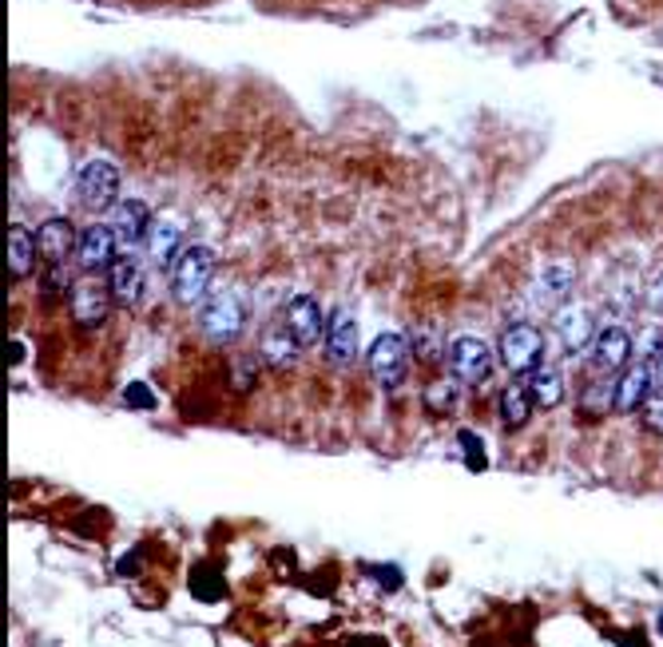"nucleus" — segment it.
<instances>
[{
	"label": "nucleus",
	"mask_w": 663,
	"mask_h": 647,
	"mask_svg": "<svg viewBox=\"0 0 663 647\" xmlns=\"http://www.w3.org/2000/svg\"><path fill=\"white\" fill-rule=\"evenodd\" d=\"M40 254V242L28 227H9V263H12V278H28L33 275V263Z\"/></svg>",
	"instance_id": "20"
},
{
	"label": "nucleus",
	"mask_w": 663,
	"mask_h": 647,
	"mask_svg": "<svg viewBox=\"0 0 663 647\" xmlns=\"http://www.w3.org/2000/svg\"><path fill=\"white\" fill-rule=\"evenodd\" d=\"M461 450H465V457H469V469H485V453H481L477 433L461 429Z\"/></svg>",
	"instance_id": "28"
},
{
	"label": "nucleus",
	"mask_w": 663,
	"mask_h": 647,
	"mask_svg": "<svg viewBox=\"0 0 663 647\" xmlns=\"http://www.w3.org/2000/svg\"><path fill=\"white\" fill-rule=\"evenodd\" d=\"M612 397H616V385L612 382H596L584 390V402H580V409L584 414H608L612 409Z\"/></svg>",
	"instance_id": "24"
},
{
	"label": "nucleus",
	"mask_w": 663,
	"mask_h": 647,
	"mask_svg": "<svg viewBox=\"0 0 663 647\" xmlns=\"http://www.w3.org/2000/svg\"><path fill=\"white\" fill-rule=\"evenodd\" d=\"M553 330H556V338H560V346H565L568 354H584L588 346L596 342V322H592L588 307H580V302H568V307L556 310Z\"/></svg>",
	"instance_id": "9"
},
{
	"label": "nucleus",
	"mask_w": 663,
	"mask_h": 647,
	"mask_svg": "<svg viewBox=\"0 0 663 647\" xmlns=\"http://www.w3.org/2000/svg\"><path fill=\"white\" fill-rule=\"evenodd\" d=\"M533 394H529V382H512L505 394H500V421L509 429H521L529 426V417H533Z\"/></svg>",
	"instance_id": "21"
},
{
	"label": "nucleus",
	"mask_w": 663,
	"mask_h": 647,
	"mask_svg": "<svg viewBox=\"0 0 663 647\" xmlns=\"http://www.w3.org/2000/svg\"><path fill=\"white\" fill-rule=\"evenodd\" d=\"M655 385H663V350H660V358H655Z\"/></svg>",
	"instance_id": "31"
},
{
	"label": "nucleus",
	"mask_w": 663,
	"mask_h": 647,
	"mask_svg": "<svg viewBox=\"0 0 663 647\" xmlns=\"http://www.w3.org/2000/svg\"><path fill=\"white\" fill-rule=\"evenodd\" d=\"M358 319L350 307H338L330 314V326H327V358L334 366H350L358 358Z\"/></svg>",
	"instance_id": "10"
},
{
	"label": "nucleus",
	"mask_w": 663,
	"mask_h": 647,
	"mask_svg": "<svg viewBox=\"0 0 663 647\" xmlns=\"http://www.w3.org/2000/svg\"><path fill=\"white\" fill-rule=\"evenodd\" d=\"M497 358L512 373H533L544 358V338L533 322H512L497 342Z\"/></svg>",
	"instance_id": "2"
},
{
	"label": "nucleus",
	"mask_w": 663,
	"mask_h": 647,
	"mask_svg": "<svg viewBox=\"0 0 663 647\" xmlns=\"http://www.w3.org/2000/svg\"><path fill=\"white\" fill-rule=\"evenodd\" d=\"M660 627H663V615H660Z\"/></svg>",
	"instance_id": "32"
},
{
	"label": "nucleus",
	"mask_w": 663,
	"mask_h": 647,
	"mask_svg": "<svg viewBox=\"0 0 663 647\" xmlns=\"http://www.w3.org/2000/svg\"><path fill=\"white\" fill-rule=\"evenodd\" d=\"M72 295L76 283H72V266L68 263H48V278H44V295Z\"/></svg>",
	"instance_id": "26"
},
{
	"label": "nucleus",
	"mask_w": 663,
	"mask_h": 647,
	"mask_svg": "<svg viewBox=\"0 0 663 647\" xmlns=\"http://www.w3.org/2000/svg\"><path fill=\"white\" fill-rule=\"evenodd\" d=\"M449 373H453L457 382L465 385H481L493 378V366H497V358H493V350L485 346L481 338H473V334H461V338L449 342Z\"/></svg>",
	"instance_id": "5"
},
{
	"label": "nucleus",
	"mask_w": 663,
	"mask_h": 647,
	"mask_svg": "<svg viewBox=\"0 0 663 647\" xmlns=\"http://www.w3.org/2000/svg\"><path fill=\"white\" fill-rule=\"evenodd\" d=\"M425 402H429V409H434V414H449V409L457 406V382H453V373H449V378H441V382L429 385V390H425Z\"/></svg>",
	"instance_id": "23"
},
{
	"label": "nucleus",
	"mask_w": 663,
	"mask_h": 647,
	"mask_svg": "<svg viewBox=\"0 0 663 647\" xmlns=\"http://www.w3.org/2000/svg\"><path fill=\"white\" fill-rule=\"evenodd\" d=\"M116 259H120V231H116L111 223H92L87 231H80V242H76L80 271L96 275V271H108Z\"/></svg>",
	"instance_id": "6"
},
{
	"label": "nucleus",
	"mask_w": 663,
	"mask_h": 647,
	"mask_svg": "<svg viewBox=\"0 0 663 647\" xmlns=\"http://www.w3.org/2000/svg\"><path fill=\"white\" fill-rule=\"evenodd\" d=\"M76 199L80 207L92 211V215L111 211L120 203V167L108 164V159H92L76 179Z\"/></svg>",
	"instance_id": "3"
},
{
	"label": "nucleus",
	"mask_w": 663,
	"mask_h": 647,
	"mask_svg": "<svg viewBox=\"0 0 663 647\" xmlns=\"http://www.w3.org/2000/svg\"><path fill=\"white\" fill-rule=\"evenodd\" d=\"M524 382H529V394H533V402L541 409H556L560 402H565V378H560L556 366L541 362L533 373H524Z\"/></svg>",
	"instance_id": "18"
},
{
	"label": "nucleus",
	"mask_w": 663,
	"mask_h": 647,
	"mask_svg": "<svg viewBox=\"0 0 663 647\" xmlns=\"http://www.w3.org/2000/svg\"><path fill=\"white\" fill-rule=\"evenodd\" d=\"M215 278V251L211 247H187L171 266V295L179 307H203V298Z\"/></svg>",
	"instance_id": "1"
},
{
	"label": "nucleus",
	"mask_w": 663,
	"mask_h": 647,
	"mask_svg": "<svg viewBox=\"0 0 663 647\" xmlns=\"http://www.w3.org/2000/svg\"><path fill=\"white\" fill-rule=\"evenodd\" d=\"M298 350H303V346H298V338H294L291 330H286V326H274L271 334L262 338L259 358H262L267 366H271V370H291L294 358H298Z\"/></svg>",
	"instance_id": "19"
},
{
	"label": "nucleus",
	"mask_w": 663,
	"mask_h": 647,
	"mask_svg": "<svg viewBox=\"0 0 663 647\" xmlns=\"http://www.w3.org/2000/svg\"><path fill=\"white\" fill-rule=\"evenodd\" d=\"M111 227L120 231L123 242L143 239L147 227H152V207H147L143 199H120V203L111 207Z\"/></svg>",
	"instance_id": "17"
},
{
	"label": "nucleus",
	"mask_w": 663,
	"mask_h": 647,
	"mask_svg": "<svg viewBox=\"0 0 663 647\" xmlns=\"http://www.w3.org/2000/svg\"><path fill=\"white\" fill-rule=\"evenodd\" d=\"M108 286H111V295H116V302L131 307V302L143 295V263L140 259H135V254H120V259L108 266Z\"/></svg>",
	"instance_id": "15"
},
{
	"label": "nucleus",
	"mask_w": 663,
	"mask_h": 647,
	"mask_svg": "<svg viewBox=\"0 0 663 647\" xmlns=\"http://www.w3.org/2000/svg\"><path fill=\"white\" fill-rule=\"evenodd\" d=\"M242 326H247V307H242V298L230 295V290L208 298L203 310H199V330H203L211 342H218V346L239 338Z\"/></svg>",
	"instance_id": "4"
},
{
	"label": "nucleus",
	"mask_w": 663,
	"mask_h": 647,
	"mask_svg": "<svg viewBox=\"0 0 663 647\" xmlns=\"http://www.w3.org/2000/svg\"><path fill=\"white\" fill-rule=\"evenodd\" d=\"M283 326L291 330L294 338H298V346H315L318 338H322V326H327V319H322V307H318L315 298H291L283 310Z\"/></svg>",
	"instance_id": "12"
},
{
	"label": "nucleus",
	"mask_w": 663,
	"mask_h": 647,
	"mask_svg": "<svg viewBox=\"0 0 663 647\" xmlns=\"http://www.w3.org/2000/svg\"><path fill=\"white\" fill-rule=\"evenodd\" d=\"M636 350H640V362H655L663 350V326L660 322H652V326H643L640 334H636Z\"/></svg>",
	"instance_id": "25"
},
{
	"label": "nucleus",
	"mask_w": 663,
	"mask_h": 647,
	"mask_svg": "<svg viewBox=\"0 0 663 647\" xmlns=\"http://www.w3.org/2000/svg\"><path fill=\"white\" fill-rule=\"evenodd\" d=\"M370 373L378 378V385L398 390L410 373V342L402 334H381L370 346Z\"/></svg>",
	"instance_id": "7"
},
{
	"label": "nucleus",
	"mask_w": 663,
	"mask_h": 647,
	"mask_svg": "<svg viewBox=\"0 0 663 647\" xmlns=\"http://www.w3.org/2000/svg\"><path fill=\"white\" fill-rule=\"evenodd\" d=\"M147 254H152L155 266H175V259L183 254V223L175 219V215H159L152 219L147 227Z\"/></svg>",
	"instance_id": "14"
},
{
	"label": "nucleus",
	"mask_w": 663,
	"mask_h": 647,
	"mask_svg": "<svg viewBox=\"0 0 663 647\" xmlns=\"http://www.w3.org/2000/svg\"><path fill=\"white\" fill-rule=\"evenodd\" d=\"M643 298H648V307L663 314V266L655 271L652 278H648V286H643Z\"/></svg>",
	"instance_id": "29"
},
{
	"label": "nucleus",
	"mask_w": 663,
	"mask_h": 647,
	"mask_svg": "<svg viewBox=\"0 0 663 647\" xmlns=\"http://www.w3.org/2000/svg\"><path fill=\"white\" fill-rule=\"evenodd\" d=\"M643 426L652 433H663V385H655L652 397L643 402Z\"/></svg>",
	"instance_id": "27"
},
{
	"label": "nucleus",
	"mask_w": 663,
	"mask_h": 647,
	"mask_svg": "<svg viewBox=\"0 0 663 647\" xmlns=\"http://www.w3.org/2000/svg\"><path fill=\"white\" fill-rule=\"evenodd\" d=\"M111 286H104L99 278H84V283H76V290L68 295V302H72V314H76L80 326H99V322L108 319V307H111Z\"/></svg>",
	"instance_id": "11"
},
{
	"label": "nucleus",
	"mask_w": 663,
	"mask_h": 647,
	"mask_svg": "<svg viewBox=\"0 0 663 647\" xmlns=\"http://www.w3.org/2000/svg\"><path fill=\"white\" fill-rule=\"evenodd\" d=\"M568 290H572V266H568V263L544 266V275H541L544 302H560V298H568Z\"/></svg>",
	"instance_id": "22"
},
{
	"label": "nucleus",
	"mask_w": 663,
	"mask_h": 647,
	"mask_svg": "<svg viewBox=\"0 0 663 647\" xmlns=\"http://www.w3.org/2000/svg\"><path fill=\"white\" fill-rule=\"evenodd\" d=\"M652 390H655V366L652 362H628L620 378H616L612 409H616V414H636V409H643V402L652 397Z\"/></svg>",
	"instance_id": "8"
},
{
	"label": "nucleus",
	"mask_w": 663,
	"mask_h": 647,
	"mask_svg": "<svg viewBox=\"0 0 663 647\" xmlns=\"http://www.w3.org/2000/svg\"><path fill=\"white\" fill-rule=\"evenodd\" d=\"M36 242H40V259H48V263H68V254H72V247L80 242V235L68 219H48L40 223Z\"/></svg>",
	"instance_id": "16"
},
{
	"label": "nucleus",
	"mask_w": 663,
	"mask_h": 647,
	"mask_svg": "<svg viewBox=\"0 0 663 647\" xmlns=\"http://www.w3.org/2000/svg\"><path fill=\"white\" fill-rule=\"evenodd\" d=\"M631 354H636V338H631L624 326H604L596 330V342H592V358L604 373L612 370H624L631 362Z\"/></svg>",
	"instance_id": "13"
},
{
	"label": "nucleus",
	"mask_w": 663,
	"mask_h": 647,
	"mask_svg": "<svg viewBox=\"0 0 663 647\" xmlns=\"http://www.w3.org/2000/svg\"><path fill=\"white\" fill-rule=\"evenodd\" d=\"M128 406H140V409H152L155 402H152V394H147V385H128Z\"/></svg>",
	"instance_id": "30"
}]
</instances>
